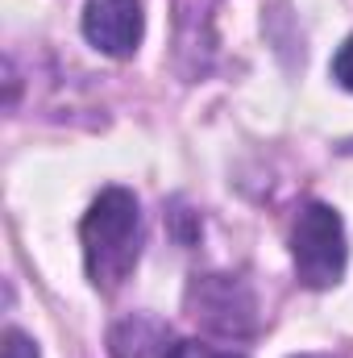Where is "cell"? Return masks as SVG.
I'll list each match as a JSON object with an SVG mask.
<instances>
[{"instance_id": "6da1fadb", "label": "cell", "mask_w": 353, "mask_h": 358, "mask_svg": "<svg viewBox=\"0 0 353 358\" xmlns=\"http://www.w3.org/2000/svg\"><path fill=\"white\" fill-rule=\"evenodd\" d=\"M84 238V263H88V279L100 292H117L142 255V213L133 192L125 187H108L91 200L88 217L80 225Z\"/></svg>"}, {"instance_id": "7a4b0ae2", "label": "cell", "mask_w": 353, "mask_h": 358, "mask_svg": "<svg viewBox=\"0 0 353 358\" xmlns=\"http://www.w3.org/2000/svg\"><path fill=\"white\" fill-rule=\"evenodd\" d=\"M291 259H295L299 283H308L316 292L341 283L345 259H350L341 213L329 208V204H308L295 217V229H291Z\"/></svg>"}, {"instance_id": "3957f363", "label": "cell", "mask_w": 353, "mask_h": 358, "mask_svg": "<svg viewBox=\"0 0 353 358\" xmlns=\"http://www.w3.org/2000/svg\"><path fill=\"white\" fill-rule=\"evenodd\" d=\"M187 304H191V317L204 321L216 334L246 338V334L258 329L254 292L241 279H233V275H204V279H195L191 292H187Z\"/></svg>"}, {"instance_id": "277c9868", "label": "cell", "mask_w": 353, "mask_h": 358, "mask_svg": "<svg viewBox=\"0 0 353 358\" xmlns=\"http://www.w3.org/2000/svg\"><path fill=\"white\" fill-rule=\"evenodd\" d=\"M146 13L142 0H88L84 4V38L108 59H129L142 46Z\"/></svg>"}, {"instance_id": "5b68a950", "label": "cell", "mask_w": 353, "mask_h": 358, "mask_svg": "<svg viewBox=\"0 0 353 358\" xmlns=\"http://www.w3.org/2000/svg\"><path fill=\"white\" fill-rule=\"evenodd\" d=\"M108 350H112V358H171L175 342H171V329L163 321H154V317H125L121 325H112Z\"/></svg>"}, {"instance_id": "8992f818", "label": "cell", "mask_w": 353, "mask_h": 358, "mask_svg": "<svg viewBox=\"0 0 353 358\" xmlns=\"http://www.w3.org/2000/svg\"><path fill=\"white\" fill-rule=\"evenodd\" d=\"M171 358H246V355H233V350H216V346H204V342H175Z\"/></svg>"}, {"instance_id": "52a82bcc", "label": "cell", "mask_w": 353, "mask_h": 358, "mask_svg": "<svg viewBox=\"0 0 353 358\" xmlns=\"http://www.w3.org/2000/svg\"><path fill=\"white\" fill-rule=\"evenodd\" d=\"M333 80H337L341 88L353 92V38L337 50V59H333Z\"/></svg>"}, {"instance_id": "ba28073f", "label": "cell", "mask_w": 353, "mask_h": 358, "mask_svg": "<svg viewBox=\"0 0 353 358\" xmlns=\"http://www.w3.org/2000/svg\"><path fill=\"white\" fill-rule=\"evenodd\" d=\"M0 358H38V346H33L21 329H8V334H4V355Z\"/></svg>"}, {"instance_id": "9c48e42d", "label": "cell", "mask_w": 353, "mask_h": 358, "mask_svg": "<svg viewBox=\"0 0 353 358\" xmlns=\"http://www.w3.org/2000/svg\"><path fill=\"white\" fill-rule=\"evenodd\" d=\"M295 358H324V355H295Z\"/></svg>"}]
</instances>
